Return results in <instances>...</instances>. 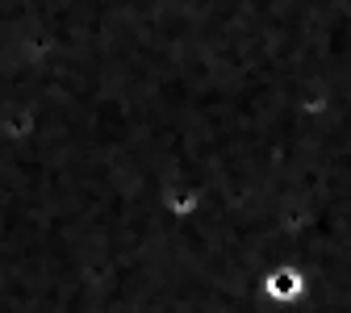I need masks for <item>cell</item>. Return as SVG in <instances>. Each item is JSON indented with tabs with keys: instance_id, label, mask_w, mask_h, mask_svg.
Masks as SVG:
<instances>
[{
	"instance_id": "obj_1",
	"label": "cell",
	"mask_w": 351,
	"mask_h": 313,
	"mask_svg": "<svg viewBox=\"0 0 351 313\" xmlns=\"http://www.w3.org/2000/svg\"><path fill=\"white\" fill-rule=\"evenodd\" d=\"M314 292V280L301 263H276L268 276L259 280V297L272 309H301Z\"/></svg>"
},
{
	"instance_id": "obj_2",
	"label": "cell",
	"mask_w": 351,
	"mask_h": 313,
	"mask_svg": "<svg viewBox=\"0 0 351 313\" xmlns=\"http://www.w3.org/2000/svg\"><path fill=\"white\" fill-rule=\"evenodd\" d=\"M38 134H42V109H38V105L13 101V105L0 109V138H5V142L25 147V142L38 138Z\"/></svg>"
},
{
	"instance_id": "obj_3",
	"label": "cell",
	"mask_w": 351,
	"mask_h": 313,
	"mask_svg": "<svg viewBox=\"0 0 351 313\" xmlns=\"http://www.w3.org/2000/svg\"><path fill=\"white\" fill-rule=\"evenodd\" d=\"M159 209L171 217V221H197L205 217L209 209V192L201 184H167L159 192Z\"/></svg>"
}]
</instances>
